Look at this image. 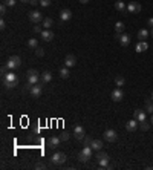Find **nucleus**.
<instances>
[{
  "label": "nucleus",
  "mask_w": 153,
  "mask_h": 170,
  "mask_svg": "<svg viewBox=\"0 0 153 170\" xmlns=\"http://www.w3.org/2000/svg\"><path fill=\"white\" fill-rule=\"evenodd\" d=\"M66 153H63V152H57L52 155V158H51V161H52V164L55 166H61V164H65L66 163Z\"/></svg>",
  "instance_id": "obj_4"
},
{
  "label": "nucleus",
  "mask_w": 153,
  "mask_h": 170,
  "mask_svg": "<svg viewBox=\"0 0 153 170\" xmlns=\"http://www.w3.org/2000/svg\"><path fill=\"white\" fill-rule=\"evenodd\" d=\"M6 8H8V6H6L5 3H2V6H0V14H2V16L6 14Z\"/></svg>",
  "instance_id": "obj_36"
},
{
  "label": "nucleus",
  "mask_w": 153,
  "mask_h": 170,
  "mask_svg": "<svg viewBox=\"0 0 153 170\" xmlns=\"http://www.w3.org/2000/svg\"><path fill=\"white\" fill-rule=\"evenodd\" d=\"M124 83H126V80H124L123 75H117V77H115V84H117L118 87L124 86Z\"/></svg>",
  "instance_id": "obj_28"
},
{
  "label": "nucleus",
  "mask_w": 153,
  "mask_h": 170,
  "mask_svg": "<svg viewBox=\"0 0 153 170\" xmlns=\"http://www.w3.org/2000/svg\"><path fill=\"white\" fill-rule=\"evenodd\" d=\"M20 64H22V60H20V57H17V55H12V57H9V58L6 60V66H8L9 71L20 68Z\"/></svg>",
  "instance_id": "obj_3"
},
{
  "label": "nucleus",
  "mask_w": 153,
  "mask_h": 170,
  "mask_svg": "<svg viewBox=\"0 0 153 170\" xmlns=\"http://www.w3.org/2000/svg\"><path fill=\"white\" fill-rule=\"evenodd\" d=\"M87 2H89V0H80V3H83V5H84V3H87Z\"/></svg>",
  "instance_id": "obj_43"
},
{
  "label": "nucleus",
  "mask_w": 153,
  "mask_h": 170,
  "mask_svg": "<svg viewBox=\"0 0 153 170\" xmlns=\"http://www.w3.org/2000/svg\"><path fill=\"white\" fill-rule=\"evenodd\" d=\"M28 46L31 49H37L38 48V42H37V38H29L28 40Z\"/></svg>",
  "instance_id": "obj_30"
},
{
  "label": "nucleus",
  "mask_w": 153,
  "mask_h": 170,
  "mask_svg": "<svg viewBox=\"0 0 153 170\" xmlns=\"http://www.w3.org/2000/svg\"><path fill=\"white\" fill-rule=\"evenodd\" d=\"M22 2H25V3H29V2H31V0H22Z\"/></svg>",
  "instance_id": "obj_44"
},
{
  "label": "nucleus",
  "mask_w": 153,
  "mask_h": 170,
  "mask_svg": "<svg viewBox=\"0 0 153 170\" xmlns=\"http://www.w3.org/2000/svg\"><path fill=\"white\" fill-rule=\"evenodd\" d=\"M58 74H60V77H61V78H69L71 71H69V68H66V66H65V68H61V69H60V72H58Z\"/></svg>",
  "instance_id": "obj_27"
},
{
  "label": "nucleus",
  "mask_w": 153,
  "mask_h": 170,
  "mask_svg": "<svg viewBox=\"0 0 153 170\" xmlns=\"http://www.w3.org/2000/svg\"><path fill=\"white\" fill-rule=\"evenodd\" d=\"M40 35H42V40H43V42H51V40L54 38V32L49 31V29H43V32H42Z\"/></svg>",
  "instance_id": "obj_16"
},
{
  "label": "nucleus",
  "mask_w": 153,
  "mask_h": 170,
  "mask_svg": "<svg viewBox=\"0 0 153 170\" xmlns=\"http://www.w3.org/2000/svg\"><path fill=\"white\" fill-rule=\"evenodd\" d=\"M6 28V22L2 19V20H0V29H5Z\"/></svg>",
  "instance_id": "obj_39"
},
{
  "label": "nucleus",
  "mask_w": 153,
  "mask_h": 170,
  "mask_svg": "<svg viewBox=\"0 0 153 170\" xmlns=\"http://www.w3.org/2000/svg\"><path fill=\"white\" fill-rule=\"evenodd\" d=\"M34 32L35 34H42L43 32V25H34Z\"/></svg>",
  "instance_id": "obj_32"
},
{
  "label": "nucleus",
  "mask_w": 153,
  "mask_h": 170,
  "mask_svg": "<svg viewBox=\"0 0 153 170\" xmlns=\"http://www.w3.org/2000/svg\"><path fill=\"white\" fill-rule=\"evenodd\" d=\"M74 135H75V138L78 139V141H83V139H84V136H86L84 127H83L81 124H76V126L74 127Z\"/></svg>",
  "instance_id": "obj_8"
},
{
  "label": "nucleus",
  "mask_w": 153,
  "mask_h": 170,
  "mask_svg": "<svg viewBox=\"0 0 153 170\" xmlns=\"http://www.w3.org/2000/svg\"><path fill=\"white\" fill-rule=\"evenodd\" d=\"M60 19H61L63 22L71 20V19H72V11H71V9H61V11H60Z\"/></svg>",
  "instance_id": "obj_15"
},
{
  "label": "nucleus",
  "mask_w": 153,
  "mask_h": 170,
  "mask_svg": "<svg viewBox=\"0 0 153 170\" xmlns=\"http://www.w3.org/2000/svg\"><path fill=\"white\" fill-rule=\"evenodd\" d=\"M147 37H149V31H147V29H139V31H138V38H139V42H144Z\"/></svg>",
  "instance_id": "obj_24"
},
{
  "label": "nucleus",
  "mask_w": 153,
  "mask_h": 170,
  "mask_svg": "<svg viewBox=\"0 0 153 170\" xmlns=\"http://www.w3.org/2000/svg\"><path fill=\"white\" fill-rule=\"evenodd\" d=\"M104 139L107 141V142H115L118 139V133L115 132L113 129H107L106 132H104Z\"/></svg>",
  "instance_id": "obj_10"
},
{
  "label": "nucleus",
  "mask_w": 153,
  "mask_h": 170,
  "mask_svg": "<svg viewBox=\"0 0 153 170\" xmlns=\"http://www.w3.org/2000/svg\"><path fill=\"white\" fill-rule=\"evenodd\" d=\"M84 146H91L92 144V141H94V138H91V136H84Z\"/></svg>",
  "instance_id": "obj_35"
},
{
  "label": "nucleus",
  "mask_w": 153,
  "mask_h": 170,
  "mask_svg": "<svg viewBox=\"0 0 153 170\" xmlns=\"http://www.w3.org/2000/svg\"><path fill=\"white\" fill-rule=\"evenodd\" d=\"M60 142H61V138H60V136H51V138L48 139V146H49V147H57Z\"/></svg>",
  "instance_id": "obj_19"
},
{
  "label": "nucleus",
  "mask_w": 153,
  "mask_h": 170,
  "mask_svg": "<svg viewBox=\"0 0 153 170\" xmlns=\"http://www.w3.org/2000/svg\"><path fill=\"white\" fill-rule=\"evenodd\" d=\"M115 31H117L118 34H123L124 32V23L123 22H117V23H115Z\"/></svg>",
  "instance_id": "obj_29"
},
{
  "label": "nucleus",
  "mask_w": 153,
  "mask_h": 170,
  "mask_svg": "<svg viewBox=\"0 0 153 170\" xmlns=\"http://www.w3.org/2000/svg\"><path fill=\"white\" fill-rule=\"evenodd\" d=\"M29 20L34 23V25H38L40 22H43V16H42V12L40 11H31L29 12Z\"/></svg>",
  "instance_id": "obj_9"
},
{
  "label": "nucleus",
  "mask_w": 153,
  "mask_h": 170,
  "mask_svg": "<svg viewBox=\"0 0 153 170\" xmlns=\"http://www.w3.org/2000/svg\"><path fill=\"white\" fill-rule=\"evenodd\" d=\"M91 147H92L94 150H101V149L104 147V144H103V141H101V139H94L92 144H91Z\"/></svg>",
  "instance_id": "obj_22"
},
{
  "label": "nucleus",
  "mask_w": 153,
  "mask_h": 170,
  "mask_svg": "<svg viewBox=\"0 0 153 170\" xmlns=\"http://www.w3.org/2000/svg\"><path fill=\"white\" fill-rule=\"evenodd\" d=\"M26 77H28V83H31V84L40 83V75H38V72L35 69H29L26 72Z\"/></svg>",
  "instance_id": "obj_5"
},
{
  "label": "nucleus",
  "mask_w": 153,
  "mask_h": 170,
  "mask_svg": "<svg viewBox=\"0 0 153 170\" xmlns=\"http://www.w3.org/2000/svg\"><path fill=\"white\" fill-rule=\"evenodd\" d=\"M146 112L147 113H153V100L152 98H146Z\"/></svg>",
  "instance_id": "obj_23"
},
{
  "label": "nucleus",
  "mask_w": 153,
  "mask_h": 170,
  "mask_svg": "<svg viewBox=\"0 0 153 170\" xmlns=\"http://www.w3.org/2000/svg\"><path fill=\"white\" fill-rule=\"evenodd\" d=\"M51 80H52V74H51L49 71H45V72L40 75V81H42L43 84H48Z\"/></svg>",
  "instance_id": "obj_17"
},
{
  "label": "nucleus",
  "mask_w": 153,
  "mask_h": 170,
  "mask_svg": "<svg viewBox=\"0 0 153 170\" xmlns=\"http://www.w3.org/2000/svg\"><path fill=\"white\" fill-rule=\"evenodd\" d=\"M75 64H76V58H75V55L69 54V55L65 57V66H66V68H74Z\"/></svg>",
  "instance_id": "obj_13"
},
{
  "label": "nucleus",
  "mask_w": 153,
  "mask_h": 170,
  "mask_svg": "<svg viewBox=\"0 0 153 170\" xmlns=\"http://www.w3.org/2000/svg\"><path fill=\"white\" fill-rule=\"evenodd\" d=\"M152 100H153V92H152Z\"/></svg>",
  "instance_id": "obj_47"
},
{
  "label": "nucleus",
  "mask_w": 153,
  "mask_h": 170,
  "mask_svg": "<svg viewBox=\"0 0 153 170\" xmlns=\"http://www.w3.org/2000/svg\"><path fill=\"white\" fill-rule=\"evenodd\" d=\"M110 97H112V100H113V101H117V103H118V101H121V100H123V97H124V94H123L121 87H117V89H115L113 92H112V95H110Z\"/></svg>",
  "instance_id": "obj_14"
},
{
  "label": "nucleus",
  "mask_w": 153,
  "mask_h": 170,
  "mask_svg": "<svg viewBox=\"0 0 153 170\" xmlns=\"http://www.w3.org/2000/svg\"><path fill=\"white\" fill-rule=\"evenodd\" d=\"M42 23H43V28H45V29H49L51 26L54 25V20L51 19V17H46V19H43V22H42Z\"/></svg>",
  "instance_id": "obj_25"
},
{
  "label": "nucleus",
  "mask_w": 153,
  "mask_h": 170,
  "mask_svg": "<svg viewBox=\"0 0 153 170\" xmlns=\"http://www.w3.org/2000/svg\"><path fill=\"white\" fill-rule=\"evenodd\" d=\"M147 25L150 26V28H153V17H150V19L147 20Z\"/></svg>",
  "instance_id": "obj_41"
},
{
  "label": "nucleus",
  "mask_w": 153,
  "mask_h": 170,
  "mask_svg": "<svg viewBox=\"0 0 153 170\" xmlns=\"http://www.w3.org/2000/svg\"><path fill=\"white\" fill-rule=\"evenodd\" d=\"M152 37H153V28H152Z\"/></svg>",
  "instance_id": "obj_46"
},
{
  "label": "nucleus",
  "mask_w": 153,
  "mask_h": 170,
  "mask_svg": "<svg viewBox=\"0 0 153 170\" xmlns=\"http://www.w3.org/2000/svg\"><path fill=\"white\" fill-rule=\"evenodd\" d=\"M3 86L6 87V89H14L17 84H19V78H17V75L14 74V72H11V71H8L6 74H3Z\"/></svg>",
  "instance_id": "obj_1"
},
{
  "label": "nucleus",
  "mask_w": 153,
  "mask_h": 170,
  "mask_svg": "<svg viewBox=\"0 0 153 170\" xmlns=\"http://www.w3.org/2000/svg\"><path fill=\"white\" fill-rule=\"evenodd\" d=\"M143 6L139 2H130L127 5V12H132V14H138V12H141Z\"/></svg>",
  "instance_id": "obj_11"
},
{
  "label": "nucleus",
  "mask_w": 153,
  "mask_h": 170,
  "mask_svg": "<svg viewBox=\"0 0 153 170\" xmlns=\"http://www.w3.org/2000/svg\"><path fill=\"white\" fill-rule=\"evenodd\" d=\"M32 6H35V5H38V3H40V0H31V2H29Z\"/></svg>",
  "instance_id": "obj_42"
},
{
  "label": "nucleus",
  "mask_w": 153,
  "mask_h": 170,
  "mask_svg": "<svg viewBox=\"0 0 153 170\" xmlns=\"http://www.w3.org/2000/svg\"><path fill=\"white\" fill-rule=\"evenodd\" d=\"M115 9L120 11V12H127V5L123 0H117V2H115Z\"/></svg>",
  "instance_id": "obj_20"
},
{
  "label": "nucleus",
  "mask_w": 153,
  "mask_h": 170,
  "mask_svg": "<svg viewBox=\"0 0 153 170\" xmlns=\"http://www.w3.org/2000/svg\"><path fill=\"white\" fill-rule=\"evenodd\" d=\"M3 3H5L6 6H9V8H11V6H14V5L17 3V0H3Z\"/></svg>",
  "instance_id": "obj_33"
},
{
  "label": "nucleus",
  "mask_w": 153,
  "mask_h": 170,
  "mask_svg": "<svg viewBox=\"0 0 153 170\" xmlns=\"http://www.w3.org/2000/svg\"><path fill=\"white\" fill-rule=\"evenodd\" d=\"M115 38L120 42V45L123 46V48H126V46H129V43H130V35H127V34H118L117 32V35H115Z\"/></svg>",
  "instance_id": "obj_7"
},
{
  "label": "nucleus",
  "mask_w": 153,
  "mask_h": 170,
  "mask_svg": "<svg viewBox=\"0 0 153 170\" xmlns=\"http://www.w3.org/2000/svg\"><path fill=\"white\" fill-rule=\"evenodd\" d=\"M149 49V45H147V42L144 40V42H139L136 46H135V51L136 52H144V51H147Z\"/></svg>",
  "instance_id": "obj_21"
},
{
  "label": "nucleus",
  "mask_w": 153,
  "mask_h": 170,
  "mask_svg": "<svg viewBox=\"0 0 153 170\" xmlns=\"http://www.w3.org/2000/svg\"><path fill=\"white\" fill-rule=\"evenodd\" d=\"M35 169H37V170H38V169H46V164L38 163V164H35Z\"/></svg>",
  "instance_id": "obj_40"
},
{
  "label": "nucleus",
  "mask_w": 153,
  "mask_h": 170,
  "mask_svg": "<svg viewBox=\"0 0 153 170\" xmlns=\"http://www.w3.org/2000/svg\"><path fill=\"white\" fill-rule=\"evenodd\" d=\"M139 129L143 130V132H146V130H149L150 129V124L144 120V121H139Z\"/></svg>",
  "instance_id": "obj_31"
},
{
  "label": "nucleus",
  "mask_w": 153,
  "mask_h": 170,
  "mask_svg": "<svg viewBox=\"0 0 153 170\" xmlns=\"http://www.w3.org/2000/svg\"><path fill=\"white\" fill-rule=\"evenodd\" d=\"M60 138H61V141H66V139L69 138V133H68V132H63V133L60 135Z\"/></svg>",
  "instance_id": "obj_38"
},
{
  "label": "nucleus",
  "mask_w": 153,
  "mask_h": 170,
  "mask_svg": "<svg viewBox=\"0 0 153 170\" xmlns=\"http://www.w3.org/2000/svg\"><path fill=\"white\" fill-rule=\"evenodd\" d=\"M40 5L46 8V6H49V5H51V0H40Z\"/></svg>",
  "instance_id": "obj_37"
},
{
  "label": "nucleus",
  "mask_w": 153,
  "mask_h": 170,
  "mask_svg": "<svg viewBox=\"0 0 153 170\" xmlns=\"http://www.w3.org/2000/svg\"><path fill=\"white\" fill-rule=\"evenodd\" d=\"M150 121H152V124H153V113H152V116H150Z\"/></svg>",
  "instance_id": "obj_45"
},
{
  "label": "nucleus",
  "mask_w": 153,
  "mask_h": 170,
  "mask_svg": "<svg viewBox=\"0 0 153 170\" xmlns=\"http://www.w3.org/2000/svg\"><path fill=\"white\" fill-rule=\"evenodd\" d=\"M138 127H139V121H138V120H135V118L126 123V129L129 130V132H135V130H136Z\"/></svg>",
  "instance_id": "obj_12"
},
{
  "label": "nucleus",
  "mask_w": 153,
  "mask_h": 170,
  "mask_svg": "<svg viewBox=\"0 0 153 170\" xmlns=\"http://www.w3.org/2000/svg\"><path fill=\"white\" fill-rule=\"evenodd\" d=\"M35 55H37V57H43V55H45L43 48H37V49H35Z\"/></svg>",
  "instance_id": "obj_34"
},
{
  "label": "nucleus",
  "mask_w": 153,
  "mask_h": 170,
  "mask_svg": "<svg viewBox=\"0 0 153 170\" xmlns=\"http://www.w3.org/2000/svg\"><path fill=\"white\" fill-rule=\"evenodd\" d=\"M43 86H45V84H43L42 81L37 83V84H32V87H31V90H29L31 95H32L34 98H38V97L43 94Z\"/></svg>",
  "instance_id": "obj_6"
},
{
  "label": "nucleus",
  "mask_w": 153,
  "mask_h": 170,
  "mask_svg": "<svg viewBox=\"0 0 153 170\" xmlns=\"http://www.w3.org/2000/svg\"><path fill=\"white\" fill-rule=\"evenodd\" d=\"M97 161H98L100 167H107V166H109V155L103 156V158H100V160H97Z\"/></svg>",
  "instance_id": "obj_26"
},
{
  "label": "nucleus",
  "mask_w": 153,
  "mask_h": 170,
  "mask_svg": "<svg viewBox=\"0 0 153 170\" xmlns=\"http://www.w3.org/2000/svg\"><path fill=\"white\" fill-rule=\"evenodd\" d=\"M133 116H135V120H138V121H144L147 115H146V110H143V109H136L135 113H133Z\"/></svg>",
  "instance_id": "obj_18"
},
{
  "label": "nucleus",
  "mask_w": 153,
  "mask_h": 170,
  "mask_svg": "<svg viewBox=\"0 0 153 170\" xmlns=\"http://www.w3.org/2000/svg\"><path fill=\"white\" fill-rule=\"evenodd\" d=\"M92 155H94V149L91 146H83V150L78 153V161L80 163H87L92 158Z\"/></svg>",
  "instance_id": "obj_2"
}]
</instances>
